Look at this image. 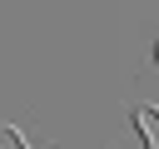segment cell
I'll return each mask as SVG.
<instances>
[{"mask_svg":"<svg viewBox=\"0 0 159 149\" xmlns=\"http://www.w3.org/2000/svg\"><path fill=\"white\" fill-rule=\"evenodd\" d=\"M154 60H159V45H154Z\"/></svg>","mask_w":159,"mask_h":149,"instance_id":"obj_2","label":"cell"},{"mask_svg":"<svg viewBox=\"0 0 159 149\" xmlns=\"http://www.w3.org/2000/svg\"><path fill=\"white\" fill-rule=\"evenodd\" d=\"M0 149H30V144H25V134H20V129L0 124Z\"/></svg>","mask_w":159,"mask_h":149,"instance_id":"obj_1","label":"cell"}]
</instances>
